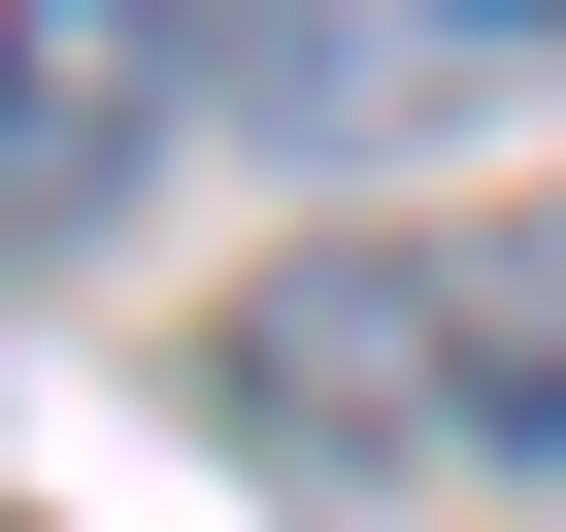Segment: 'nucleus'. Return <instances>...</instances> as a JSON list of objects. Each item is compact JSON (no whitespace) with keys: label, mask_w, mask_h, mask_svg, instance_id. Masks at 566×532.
Segmentation results:
<instances>
[{"label":"nucleus","mask_w":566,"mask_h":532,"mask_svg":"<svg viewBox=\"0 0 566 532\" xmlns=\"http://www.w3.org/2000/svg\"><path fill=\"white\" fill-rule=\"evenodd\" d=\"M200 100H233V0H0V266H67Z\"/></svg>","instance_id":"obj_1"},{"label":"nucleus","mask_w":566,"mask_h":532,"mask_svg":"<svg viewBox=\"0 0 566 532\" xmlns=\"http://www.w3.org/2000/svg\"><path fill=\"white\" fill-rule=\"evenodd\" d=\"M200 400H233L266 499H400V466H433V300H400V266H266Z\"/></svg>","instance_id":"obj_2"},{"label":"nucleus","mask_w":566,"mask_h":532,"mask_svg":"<svg viewBox=\"0 0 566 532\" xmlns=\"http://www.w3.org/2000/svg\"><path fill=\"white\" fill-rule=\"evenodd\" d=\"M400 300H433V466H566V200L400 233Z\"/></svg>","instance_id":"obj_3"}]
</instances>
